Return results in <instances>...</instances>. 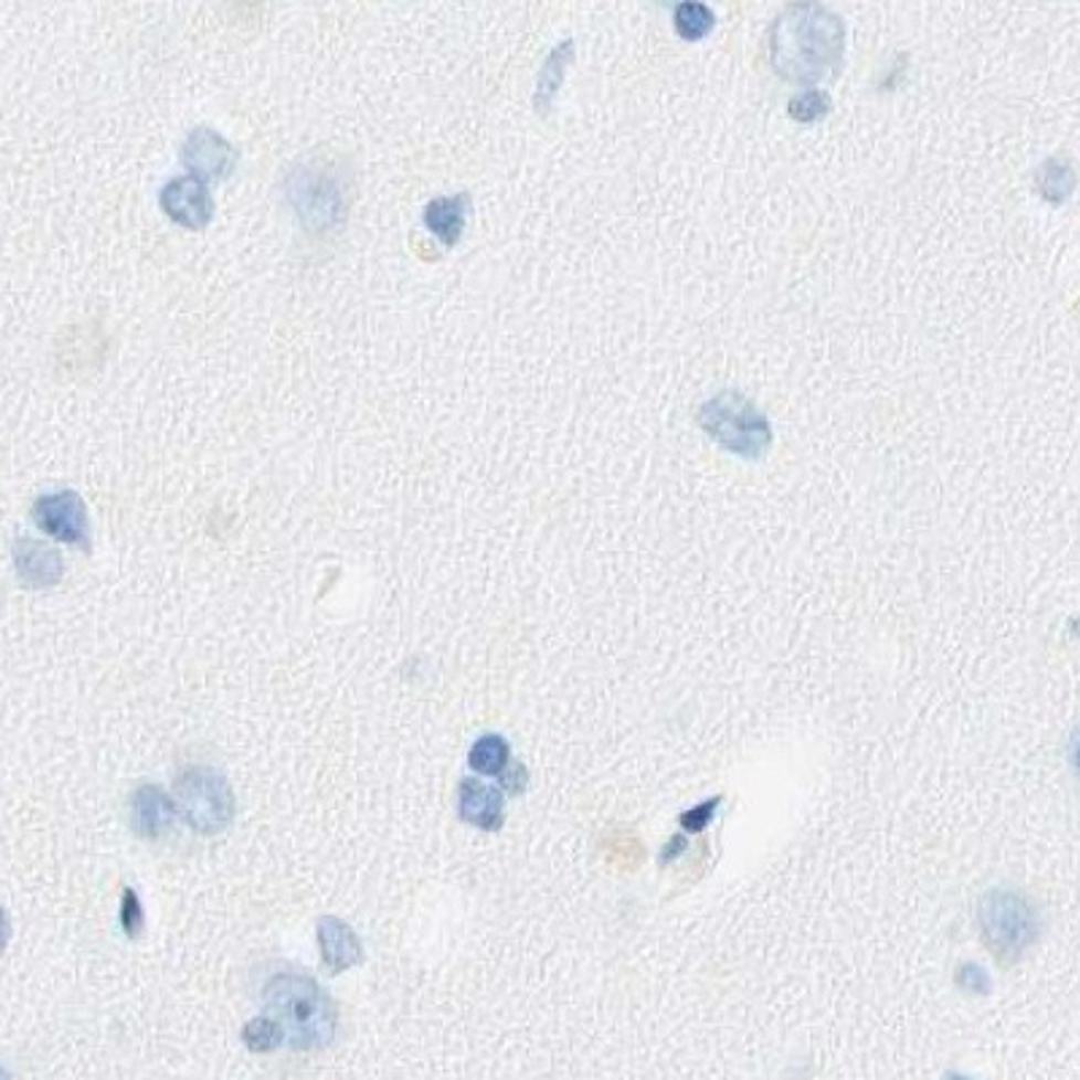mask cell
I'll return each instance as SVG.
<instances>
[{
	"label": "cell",
	"instance_id": "1",
	"mask_svg": "<svg viewBox=\"0 0 1080 1080\" xmlns=\"http://www.w3.org/2000/svg\"><path fill=\"white\" fill-rule=\"evenodd\" d=\"M846 22L818 0H792L770 25L767 54L775 76L800 87L829 82L846 60Z\"/></svg>",
	"mask_w": 1080,
	"mask_h": 1080
},
{
	"label": "cell",
	"instance_id": "2",
	"mask_svg": "<svg viewBox=\"0 0 1080 1080\" xmlns=\"http://www.w3.org/2000/svg\"><path fill=\"white\" fill-rule=\"evenodd\" d=\"M260 999L265 1010L282 1021L287 1046L295 1051H321L336 1040L341 1024L338 1007L311 975L278 970L263 983Z\"/></svg>",
	"mask_w": 1080,
	"mask_h": 1080
},
{
	"label": "cell",
	"instance_id": "3",
	"mask_svg": "<svg viewBox=\"0 0 1080 1080\" xmlns=\"http://www.w3.org/2000/svg\"><path fill=\"white\" fill-rule=\"evenodd\" d=\"M282 192L297 224L314 239L338 233L349 220V173L343 162L325 151L308 155L289 168Z\"/></svg>",
	"mask_w": 1080,
	"mask_h": 1080
},
{
	"label": "cell",
	"instance_id": "4",
	"mask_svg": "<svg viewBox=\"0 0 1080 1080\" xmlns=\"http://www.w3.org/2000/svg\"><path fill=\"white\" fill-rule=\"evenodd\" d=\"M697 424L724 452L743 459H760L773 446L770 419L756 409L754 400L735 390H724L697 409Z\"/></svg>",
	"mask_w": 1080,
	"mask_h": 1080
},
{
	"label": "cell",
	"instance_id": "5",
	"mask_svg": "<svg viewBox=\"0 0 1080 1080\" xmlns=\"http://www.w3.org/2000/svg\"><path fill=\"white\" fill-rule=\"evenodd\" d=\"M179 818L198 835H220L235 818V792L220 770L190 764L173 779Z\"/></svg>",
	"mask_w": 1080,
	"mask_h": 1080
},
{
	"label": "cell",
	"instance_id": "6",
	"mask_svg": "<svg viewBox=\"0 0 1080 1080\" xmlns=\"http://www.w3.org/2000/svg\"><path fill=\"white\" fill-rule=\"evenodd\" d=\"M978 924L983 943L992 949V954L1005 962H1013L1037 940L1040 924H1037L1035 908L1016 891H988L981 900Z\"/></svg>",
	"mask_w": 1080,
	"mask_h": 1080
},
{
	"label": "cell",
	"instance_id": "7",
	"mask_svg": "<svg viewBox=\"0 0 1080 1080\" xmlns=\"http://www.w3.org/2000/svg\"><path fill=\"white\" fill-rule=\"evenodd\" d=\"M30 516L44 536L74 546L78 551H89V513L78 491H46L33 502Z\"/></svg>",
	"mask_w": 1080,
	"mask_h": 1080
},
{
	"label": "cell",
	"instance_id": "8",
	"mask_svg": "<svg viewBox=\"0 0 1080 1080\" xmlns=\"http://www.w3.org/2000/svg\"><path fill=\"white\" fill-rule=\"evenodd\" d=\"M181 162L198 179L224 181L239 166V151L211 127H195L181 144Z\"/></svg>",
	"mask_w": 1080,
	"mask_h": 1080
},
{
	"label": "cell",
	"instance_id": "9",
	"mask_svg": "<svg viewBox=\"0 0 1080 1080\" xmlns=\"http://www.w3.org/2000/svg\"><path fill=\"white\" fill-rule=\"evenodd\" d=\"M160 209L168 220L184 230H203L214 220V198L205 181L192 173L171 179L162 187Z\"/></svg>",
	"mask_w": 1080,
	"mask_h": 1080
},
{
	"label": "cell",
	"instance_id": "10",
	"mask_svg": "<svg viewBox=\"0 0 1080 1080\" xmlns=\"http://www.w3.org/2000/svg\"><path fill=\"white\" fill-rule=\"evenodd\" d=\"M14 570L25 590H50L65 575V562L57 549L35 538H17L11 546Z\"/></svg>",
	"mask_w": 1080,
	"mask_h": 1080
},
{
	"label": "cell",
	"instance_id": "11",
	"mask_svg": "<svg viewBox=\"0 0 1080 1080\" xmlns=\"http://www.w3.org/2000/svg\"><path fill=\"white\" fill-rule=\"evenodd\" d=\"M179 818L176 800L157 784H144L130 797V827L141 840H160Z\"/></svg>",
	"mask_w": 1080,
	"mask_h": 1080
},
{
	"label": "cell",
	"instance_id": "12",
	"mask_svg": "<svg viewBox=\"0 0 1080 1080\" xmlns=\"http://www.w3.org/2000/svg\"><path fill=\"white\" fill-rule=\"evenodd\" d=\"M457 816L459 822L481 829V833H497L506 822V800L502 788L484 784L478 779H463L457 788Z\"/></svg>",
	"mask_w": 1080,
	"mask_h": 1080
},
{
	"label": "cell",
	"instance_id": "13",
	"mask_svg": "<svg viewBox=\"0 0 1080 1080\" xmlns=\"http://www.w3.org/2000/svg\"><path fill=\"white\" fill-rule=\"evenodd\" d=\"M317 943L321 964L330 975H341L346 970L362 964V959H366L362 940L338 915H321L317 921Z\"/></svg>",
	"mask_w": 1080,
	"mask_h": 1080
},
{
	"label": "cell",
	"instance_id": "14",
	"mask_svg": "<svg viewBox=\"0 0 1080 1080\" xmlns=\"http://www.w3.org/2000/svg\"><path fill=\"white\" fill-rule=\"evenodd\" d=\"M467 214H470V198L465 192L459 195H446V198H435L424 205L422 222L435 239L441 241V246L452 248L459 244L465 233Z\"/></svg>",
	"mask_w": 1080,
	"mask_h": 1080
},
{
	"label": "cell",
	"instance_id": "15",
	"mask_svg": "<svg viewBox=\"0 0 1080 1080\" xmlns=\"http://www.w3.org/2000/svg\"><path fill=\"white\" fill-rule=\"evenodd\" d=\"M570 63H573V41H565V44H560L549 54V57H546L543 68H540V76H538L536 95H532V103H536V112L540 117H549L551 108H554L557 95H560L562 84H565Z\"/></svg>",
	"mask_w": 1080,
	"mask_h": 1080
},
{
	"label": "cell",
	"instance_id": "16",
	"mask_svg": "<svg viewBox=\"0 0 1080 1080\" xmlns=\"http://www.w3.org/2000/svg\"><path fill=\"white\" fill-rule=\"evenodd\" d=\"M1035 184L1040 198L1046 200L1048 205H1065L1067 200L1072 198L1078 184L1076 168L1065 160V157H1051V160L1042 162L1035 173Z\"/></svg>",
	"mask_w": 1080,
	"mask_h": 1080
},
{
	"label": "cell",
	"instance_id": "17",
	"mask_svg": "<svg viewBox=\"0 0 1080 1080\" xmlns=\"http://www.w3.org/2000/svg\"><path fill=\"white\" fill-rule=\"evenodd\" d=\"M467 764H470L476 773L500 779V775L506 773L508 764H511V743H508L502 735L489 732V735L478 738L476 743H473L470 754H467Z\"/></svg>",
	"mask_w": 1080,
	"mask_h": 1080
},
{
	"label": "cell",
	"instance_id": "18",
	"mask_svg": "<svg viewBox=\"0 0 1080 1080\" xmlns=\"http://www.w3.org/2000/svg\"><path fill=\"white\" fill-rule=\"evenodd\" d=\"M673 28L684 41H702L713 33L716 14L700 0H681L673 14Z\"/></svg>",
	"mask_w": 1080,
	"mask_h": 1080
},
{
	"label": "cell",
	"instance_id": "19",
	"mask_svg": "<svg viewBox=\"0 0 1080 1080\" xmlns=\"http://www.w3.org/2000/svg\"><path fill=\"white\" fill-rule=\"evenodd\" d=\"M241 1040L252 1053H271L287 1042V1031L276 1016L265 1013V1016H254L252 1021H246Z\"/></svg>",
	"mask_w": 1080,
	"mask_h": 1080
},
{
	"label": "cell",
	"instance_id": "20",
	"mask_svg": "<svg viewBox=\"0 0 1080 1080\" xmlns=\"http://www.w3.org/2000/svg\"><path fill=\"white\" fill-rule=\"evenodd\" d=\"M833 112V100L822 89H805L788 100V117L800 125H813Z\"/></svg>",
	"mask_w": 1080,
	"mask_h": 1080
},
{
	"label": "cell",
	"instance_id": "21",
	"mask_svg": "<svg viewBox=\"0 0 1080 1080\" xmlns=\"http://www.w3.org/2000/svg\"><path fill=\"white\" fill-rule=\"evenodd\" d=\"M119 927H123L125 938L136 940L144 934V927H147V915H144L141 897L133 886H125L123 897H119Z\"/></svg>",
	"mask_w": 1080,
	"mask_h": 1080
},
{
	"label": "cell",
	"instance_id": "22",
	"mask_svg": "<svg viewBox=\"0 0 1080 1080\" xmlns=\"http://www.w3.org/2000/svg\"><path fill=\"white\" fill-rule=\"evenodd\" d=\"M956 983L964 988L967 994H988L992 992V981H988L986 970L978 967V964H962V970L956 973Z\"/></svg>",
	"mask_w": 1080,
	"mask_h": 1080
},
{
	"label": "cell",
	"instance_id": "23",
	"mask_svg": "<svg viewBox=\"0 0 1080 1080\" xmlns=\"http://www.w3.org/2000/svg\"><path fill=\"white\" fill-rule=\"evenodd\" d=\"M497 781H500V788H502V792H506V794H511V797H516V794H525L527 784H530V773H527V767H525V764H516V762H511V764H508V767H506V773H502L500 779H497Z\"/></svg>",
	"mask_w": 1080,
	"mask_h": 1080
},
{
	"label": "cell",
	"instance_id": "24",
	"mask_svg": "<svg viewBox=\"0 0 1080 1080\" xmlns=\"http://www.w3.org/2000/svg\"><path fill=\"white\" fill-rule=\"evenodd\" d=\"M716 808H719V797H711V800H708V803L695 805V808H689L687 813H681V824L687 829H706L708 822H711V818H713Z\"/></svg>",
	"mask_w": 1080,
	"mask_h": 1080
},
{
	"label": "cell",
	"instance_id": "25",
	"mask_svg": "<svg viewBox=\"0 0 1080 1080\" xmlns=\"http://www.w3.org/2000/svg\"><path fill=\"white\" fill-rule=\"evenodd\" d=\"M687 848V837H673L670 840V846L665 848V854H663V861H670L673 857H678V854Z\"/></svg>",
	"mask_w": 1080,
	"mask_h": 1080
},
{
	"label": "cell",
	"instance_id": "26",
	"mask_svg": "<svg viewBox=\"0 0 1080 1080\" xmlns=\"http://www.w3.org/2000/svg\"><path fill=\"white\" fill-rule=\"evenodd\" d=\"M1070 760L1072 764H1076V770L1080 773V730L1072 735V743H1070Z\"/></svg>",
	"mask_w": 1080,
	"mask_h": 1080
},
{
	"label": "cell",
	"instance_id": "27",
	"mask_svg": "<svg viewBox=\"0 0 1080 1080\" xmlns=\"http://www.w3.org/2000/svg\"><path fill=\"white\" fill-rule=\"evenodd\" d=\"M659 3H665V6H670V3H676V6H678V3H681V0H659Z\"/></svg>",
	"mask_w": 1080,
	"mask_h": 1080
}]
</instances>
